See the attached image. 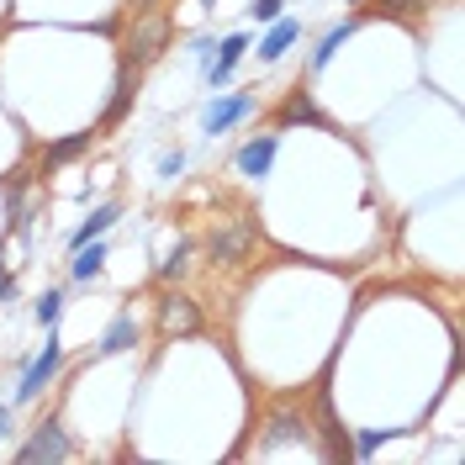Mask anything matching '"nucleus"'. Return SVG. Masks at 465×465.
Instances as JSON below:
<instances>
[{
  "instance_id": "obj_1",
  "label": "nucleus",
  "mask_w": 465,
  "mask_h": 465,
  "mask_svg": "<svg viewBox=\"0 0 465 465\" xmlns=\"http://www.w3.org/2000/svg\"><path fill=\"white\" fill-rule=\"evenodd\" d=\"M254 243H260V228H254L249 217H223V223H212V238H206L212 260H223V264L249 260V249H254Z\"/></svg>"
},
{
  "instance_id": "obj_2",
  "label": "nucleus",
  "mask_w": 465,
  "mask_h": 465,
  "mask_svg": "<svg viewBox=\"0 0 465 465\" xmlns=\"http://www.w3.org/2000/svg\"><path fill=\"white\" fill-rule=\"evenodd\" d=\"M164 43H170V16H159V11H138L133 16V69L148 64V58L164 54Z\"/></svg>"
},
{
  "instance_id": "obj_3",
  "label": "nucleus",
  "mask_w": 465,
  "mask_h": 465,
  "mask_svg": "<svg viewBox=\"0 0 465 465\" xmlns=\"http://www.w3.org/2000/svg\"><path fill=\"white\" fill-rule=\"evenodd\" d=\"M58 365H64V344H58L54 333H48V349L32 360L27 371H22V386H16V402H37L43 391H48V381L58 376Z\"/></svg>"
},
{
  "instance_id": "obj_4",
  "label": "nucleus",
  "mask_w": 465,
  "mask_h": 465,
  "mask_svg": "<svg viewBox=\"0 0 465 465\" xmlns=\"http://www.w3.org/2000/svg\"><path fill=\"white\" fill-rule=\"evenodd\" d=\"M159 333H164V339H191V333H202V312H196V302H191L185 291H170V296L159 302Z\"/></svg>"
},
{
  "instance_id": "obj_5",
  "label": "nucleus",
  "mask_w": 465,
  "mask_h": 465,
  "mask_svg": "<svg viewBox=\"0 0 465 465\" xmlns=\"http://www.w3.org/2000/svg\"><path fill=\"white\" fill-rule=\"evenodd\" d=\"M264 429H270V434H260V444H254L260 455H275V450H281V439H296L302 450H318V455H322V444H312V429H307V412H275V418H270Z\"/></svg>"
},
{
  "instance_id": "obj_6",
  "label": "nucleus",
  "mask_w": 465,
  "mask_h": 465,
  "mask_svg": "<svg viewBox=\"0 0 465 465\" xmlns=\"http://www.w3.org/2000/svg\"><path fill=\"white\" fill-rule=\"evenodd\" d=\"M69 455H74V444L64 439V429H58V423H43V429H37V434H32L27 444L16 450V460H22V465H37V460H69Z\"/></svg>"
},
{
  "instance_id": "obj_7",
  "label": "nucleus",
  "mask_w": 465,
  "mask_h": 465,
  "mask_svg": "<svg viewBox=\"0 0 465 465\" xmlns=\"http://www.w3.org/2000/svg\"><path fill=\"white\" fill-rule=\"evenodd\" d=\"M254 106H260V95H249V90H243V95H223V101H212V106H206V133L217 138V133L238 127L243 116H254Z\"/></svg>"
},
{
  "instance_id": "obj_8",
  "label": "nucleus",
  "mask_w": 465,
  "mask_h": 465,
  "mask_svg": "<svg viewBox=\"0 0 465 465\" xmlns=\"http://www.w3.org/2000/svg\"><path fill=\"white\" fill-rule=\"evenodd\" d=\"M275 148H281V138L275 133H260V138H249V143L238 148V174H249V180H264L270 174V164H275Z\"/></svg>"
},
{
  "instance_id": "obj_9",
  "label": "nucleus",
  "mask_w": 465,
  "mask_h": 465,
  "mask_svg": "<svg viewBox=\"0 0 465 465\" xmlns=\"http://www.w3.org/2000/svg\"><path fill=\"white\" fill-rule=\"evenodd\" d=\"M243 54H249V37H243V32H228V37L217 43V58L206 64V80H212V90L228 85L232 69H238V58H243Z\"/></svg>"
},
{
  "instance_id": "obj_10",
  "label": "nucleus",
  "mask_w": 465,
  "mask_h": 465,
  "mask_svg": "<svg viewBox=\"0 0 465 465\" xmlns=\"http://www.w3.org/2000/svg\"><path fill=\"white\" fill-rule=\"evenodd\" d=\"M291 122H312V127H328V116L312 106V95H307L302 85L291 90L286 101H281V112H275V127H291Z\"/></svg>"
},
{
  "instance_id": "obj_11",
  "label": "nucleus",
  "mask_w": 465,
  "mask_h": 465,
  "mask_svg": "<svg viewBox=\"0 0 465 465\" xmlns=\"http://www.w3.org/2000/svg\"><path fill=\"white\" fill-rule=\"evenodd\" d=\"M302 37V22H291V16H275V27L270 37L260 43V64H275V58H286V48Z\"/></svg>"
},
{
  "instance_id": "obj_12",
  "label": "nucleus",
  "mask_w": 465,
  "mask_h": 465,
  "mask_svg": "<svg viewBox=\"0 0 465 465\" xmlns=\"http://www.w3.org/2000/svg\"><path fill=\"white\" fill-rule=\"evenodd\" d=\"M133 344H138V318L133 312H116L112 328L101 333V354H127Z\"/></svg>"
},
{
  "instance_id": "obj_13",
  "label": "nucleus",
  "mask_w": 465,
  "mask_h": 465,
  "mask_svg": "<svg viewBox=\"0 0 465 465\" xmlns=\"http://www.w3.org/2000/svg\"><path fill=\"white\" fill-rule=\"evenodd\" d=\"M101 270H106V243H101V238L80 243V249H74V264H69V275H74V281H95Z\"/></svg>"
},
{
  "instance_id": "obj_14",
  "label": "nucleus",
  "mask_w": 465,
  "mask_h": 465,
  "mask_svg": "<svg viewBox=\"0 0 465 465\" xmlns=\"http://www.w3.org/2000/svg\"><path fill=\"white\" fill-rule=\"evenodd\" d=\"M116 217H122V212H116V206H95V212H90L85 223H80V228H74V238H69V243H74V249H80V243H90V238H101V232L112 228Z\"/></svg>"
},
{
  "instance_id": "obj_15",
  "label": "nucleus",
  "mask_w": 465,
  "mask_h": 465,
  "mask_svg": "<svg viewBox=\"0 0 465 465\" xmlns=\"http://www.w3.org/2000/svg\"><path fill=\"white\" fill-rule=\"evenodd\" d=\"M349 32H354V22H339V27H328V37H322L318 48H312V69H322L328 58H333L339 48H344V43H349Z\"/></svg>"
},
{
  "instance_id": "obj_16",
  "label": "nucleus",
  "mask_w": 465,
  "mask_h": 465,
  "mask_svg": "<svg viewBox=\"0 0 465 465\" xmlns=\"http://www.w3.org/2000/svg\"><path fill=\"white\" fill-rule=\"evenodd\" d=\"M95 143V133H74V138H64V143L43 148V164H64V159H74V153H85Z\"/></svg>"
},
{
  "instance_id": "obj_17",
  "label": "nucleus",
  "mask_w": 465,
  "mask_h": 465,
  "mask_svg": "<svg viewBox=\"0 0 465 465\" xmlns=\"http://www.w3.org/2000/svg\"><path fill=\"white\" fill-rule=\"evenodd\" d=\"M418 5H429V0H376L371 16H412Z\"/></svg>"
},
{
  "instance_id": "obj_18",
  "label": "nucleus",
  "mask_w": 465,
  "mask_h": 465,
  "mask_svg": "<svg viewBox=\"0 0 465 465\" xmlns=\"http://www.w3.org/2000/svg\"><path fill=\"white\" fill-rule=\"evenodd\" d=\"M58 312H64V296H58V291H48V296L37 302V322H43V328H54Z\"/></svg>"
},
{
  "instance_id": "obj_19",
  "label": "nucleus",
  "mask_w": 465,
  "mask_h": 465,
  "mask_svg": "<svg viewBox=\"0 0 465 465\" xmlns=\"http://www.w3.org/2000/svg\"><path fill=\"white\" fill-rule=\"evenodd\" d=\"M281 5H286V0H254V5H249V22H275Z\"/></svg>"
},
{
  "instance_id": "obj_20",
  "label": "nucleus",
  "mask_w": 465,
  "mask_h": 465,
  "mask_svg": "<svg viewBox=\"0 0 465 465\" xmlns=\"http://www.w3.org/2000/svg\"><path fill=\"white\" fill-rule=\"evenodd\" d=\"M185 254H191V249H185V243H174V254H170L164 264H159V275H164V281H174V275L185 270Z\"/></svg>"
},
{
  "instance_id": "obj_21",
  "label": "nucleus",
  "mask_w": 465,
  "mask_h": 465,
  "mask_svg": "<svg viewBox=\"0 0 465 465\" xmlns=\"http://www.w3.org/2000/svg\"><path fill=\"white\" fill-rule=\"evenodd\" d=\"M381 444H386V429H365V434L354 439V450H360V455H376Z\"/></svg>"
},
{
  "instance_id": "obj_22",
  "label": "nucleus",
  "mask_w": 465,
  "mask_h": 465,
  "mask_svg": "<svg viewBox=\"0 0 465 465\" xmlns=\"http://www.w3.org/2000/svg\"><path fill=\"white\" fill-rule=\"evenodd\" d=\"M185 170V153H180V148H174V153H164V159H159V174H164V180H174V174Z\"/></svg>"
},
{
  "instance_id": "obj_23",
  "label": "nucleus",
  "mask_w": 465,
  "mask_h": 465,
  "mask_svg": "<svg viewBox=\"0 0 465 465\" xmlns=\"http://www.w3.org/2000/svg\"><path fill=\"white\" fill-rule=\"evenodd\" d=\"M11 296H16V281H11V275H5V264H0V302H11Z\"/></svg>"
},
{
  "instance_id": "obj_24",
  "label": "nucleus",
  "mask_w": 465,
  "mask_h": 465,
  "mask_svg": "<svg viewBox=\"0 0 465 465\" xmlns=\"http://www.w3.org/2000/svg\"><path fill=\"white\" fill-rule=\"evenodd\" d=\"M11 423H16V418H11V407H0V439L11 434Z\"/></svg>"
},
{
  "instance_id": "obj_25",
  "label": "nucleus",
  "mask_w": 465,
  "mask_h": 465,
  "mask_svg": "<svg viewBox=\"0 0 465 465\" xmlns=\"http://www.w3.org/2000/svg\"><path fill=\"white\" fill-rule=\"evenodd\" d=\"M133 5H138V11H143V5H148V0H133Z\"/></svg>"
}]
</instances>
